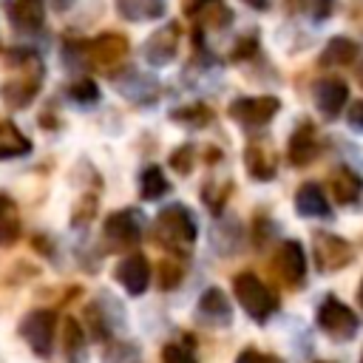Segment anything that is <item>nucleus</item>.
Segmentation results:
<instances>
[{"mask_svg":"<svg viewBox=\"0 0 363 363\" xmlns=\"http://www.w3.org/2000/svg\"><path fill=\"white\" fill-rule=\"evenodd\" d=\"M233 292H235V298H238V306H241L252 320H258V323H264V320L275 312V306H278L275 292H272L258 275H252V272L235 275V278H233Z\"/></svg>","mask_w":363,"mask_h":363,"instance_id":"f257e3e1","label":"nucleus"},{"mask_svg":"<svg viewBox=\"0 0 363 363\" xmlns=\"http://www.w3.org/2000/svg\"><path fill=\"white\" fill-rule=\"evenodd\" d=\"M31 147V142L6 119H0V156L9 159V156H26Z\"/></svg>","mask_w":363,"mask_h":363,"instance_id":"4be33fe9","label":"nucleus"},{"mask_svg":"<svg viewBox=\"0 0 363 363\" xmlns=\"http://www.w3.org/2000/svg\"><path fill=\"white\" fill-rule=\"evenodd\" d=\"M105 235L113 247H130L142 235V221L136 210H116L105 218Z\"/></svg>","mask_w":363,"mask_h":363,"instance_id":"0eeeda50","label":"nucleus"},{"mask_svg":"<svg viewBox=\"0 0 363 363\" xmlns=\"http://www.w3.org/2000/svg\"><path fill=\"white\" fill-rule=\"evenodd\" d=\"M179 278H182V272H179V269H173V267H170V261H164V264H162V286H164V289H170V286H176V284H179Z\"/></svg>","mask_w":363,"mask_h":363,"instance_id":"2f4dec72","label":"nucleus"},{"mask_svg":"<svg viewBox=\"0 0 363 363\" xmlns=\"http://www.w3.org/2000/svg\"><path fill=\"white\" fill-rule=\"evenodd\" d=\"M346 119H349V128H354L357 133H363V99H354V102L349 105Z\"/></svg>","mask_w":363,"mask_h":363,"instance_id":"7c9ffc66","label":"nucleus"},{"mask_svg":"<svg viewBox=\"0 0 363 363\" xmlns=\"http://www.w3.org/2000/svg\"><path fill=\"white\" fill-rule=\"evenodd\" d=\"M286 156L292 164H309L315 156H318V136H315V128L309 122H303L292 136H289V145H286Z\"/></svg>","mask_w":363,"mask_h":363,"instance_id":"2eb2a0df","label":"nucleus"},{"mask_svg":"<svg viewBox=\"0 0 363 363\" xmlns=\"http://www.w3.org/2000/svg\"><path fill=\"white\" fill-rule=\"evenodd\" d=\"M54 329H57V315L51 309H34L20 320V335L40 357H48L54 352V335H57Z\"/></svg>","mask_w":363,"mask_h":363,"instance_id":"20e7f679","label":"nucleus"},{"mask_svg":"<svg viewBox=\"0 0 363 363\" xmlns=\"http://www.w3.org/2000/svg\"><path fill=\"white\" fill-rule=\"evenodd\" d=\"M173 119H179V122H190V125L201 128V125H207L210 111L201 108V105H193V108H187V111H173Z\"/></svg>","mask_w":363,"mask_h":363,"instance_id":"cd10ccee","label":"nucleus"},{"mask_svg":"<svg viewBox=\"0 0 363 363\" xmlns=\"http://www.w3.org/2000/svg\"><path fill=\"white\" fill-rule=\"evenodd\" d=\"M9 20L20 31H37L45 20V6H43V0H11Z\"/></svg>","mask_w":363,"mask_h":363,"instance_id":"a211bd4d","label":"nucleus"},{"mask_svg":"<svg viewBox=\"0 0 363 363\" xmlns=\"http://www.w3.org/2000/svg\"><path fill=\"white\" fill-rule=\"evenodd\" d=\"M318 326H320L332 340L346 343V340H352V337L357 335L360 320H357V315H354L343 301H337L335 295H326V298L320 301V306H318Z\"/></svg>","mask_w":363,"mask_h":363,"instance_id":"f03ea898","label":"nucleus"},{"mask_svg":"<svg viewBox=\"0 0 363 363\" xmlns=\"http://www.w3.org/2000/svg\"><path fill=\"white\" fill-rule=\"evenodd\" d=\"M326 14H332V0H318V6H315V17H326Z\"/></svg>","mask_w":363,"mask_h":363,"instance_id":"72a5a7b5","label":"nucleus"},{"mask_svg":"<svg viewBox=\"0 0 363 363\" xmlns=\"http://www.w3.org/2000/svg\"><path fill=\"white\" fill-rule=\"evenodd\" d=\"M360 363H363V357H360Z\"/></svg>","mask_w":363,"mask_h":363,"instance_id":"4c0bfd02","label":"nucleus"},{"mask_svg":"<svg viewBox=\"0 0 363 363\" xmlns=\"http://www.w3.org/2000/svg\"><path fill=\"white\" fill-rule=\"evenodd\" d=\"M235 363H275V360H272V357H264V354L255 352V349H244Z\"/></svg>","mask_w":363,"mask_h":363,"instance_id":"473e14b6","label":"nucleus"},{"mask_svg":"<svg viewBox=\"0 0 363 363\" xmlns=\"http://www.w3.org/2000/svg\"><path fill=\"white\" fill-rule=\"evenodd\" d=\"M102 363H139V352L130 343H111L102 354Z\"/></svg>","mask_w":363,"mask_h":363,"instance_id":"bb28decb","label":"nucleus"},{"mask_svg":"<svg viewBox=\"0 0 363 363\" xmlns=\"http://www.w3.org/2000/svg\"><path fill=\"white\" fill-rule=\"evenodd\" d=\"M244 167L250 170V176L255 182H269L275 176V156L267 145L250 142L247 150H244Z\"/></svg>","mask_w":363,"mask_h":363,"instance_id":"dca6fc26","label":"nucleus"},{"mask_svg":"<svg viewBox=\"0 0 363 363\" xmlns=\"http://www.w3.org/2000/svg\"><path fill=\"white\" fill-rule=\"evenodd\" d=\"M68 96H71L74 102H82V105H94V102L99 99V88H96V82H94V79L82 77V79H74V82L68 85Z\"/></svg>","mask_w":363,"mask_h":363,"instance_id":"a878e982","label":"nucleus"},{"mask_svg":"<svg viewBox=\"0 0 363 363\" xmlns=\"http://www.w3.org/2000/svg\"><path fill=\"white\" fill-rule=\"evenodd\" d=\"M37 91H40V71L37 74H23V77H17V79H11V82L3 85V96L14 108L28 105Z\"/></svg>","mask_w":363,"mask_h":363,"instance_id":"aec40b11","label":"nucleus"},{"mask_svg":"<svg viewBox=\"0 0 363 363\" xmlns=\"http://www.w3.org/2000/svg\"><path fill=\"white\" fill-rule=\"evenodd\" d=\"M199 312H201L207 320H213L216 326H227V323L233 320V306H230L227 295H224L218 286H210V289L201 292V298H199Z\"/></svg>","mask_w":363,"mask_h":363,"instance_id":"f3484780","label":"nucleus"},{"mask_svg":"<svg viewBox=\"0 0 363 363\" xmlns=\"http://www.w3.org/2000/svg\"><path fill=\"white\" fill-rule=\"evenodd\" d=\"M170 164H173L179 173H190V164H193V147H190V145H182V147L170 156Z\"/></svg>","mask_w":363,"mask_h":363,"instance_id":"c756f323","label":"nucleus"},{"mask_svg":"<svg viewBox=\"0 0 363 363\" xmlns=\"http://www.w3.org/2000/svg\"><path fill=\"white\" fill-rule=\"evenodd\" d=\"M62 349L65 354L74 360L77 352L82 349V326L77 323V318H65L62 320Z\"/></svg>","mask_w":363,"mask_h":363,"instance_id":"393cba45","label":"nucleus"},{"mask_svg":"<svg viewBox=\"0 0 363 363\" xmlns=\"http://www.w3.org/2000/svg\"><path fill=\"white\" fill-rule=\"evenodd\" d=\"M346 102H349V85H346L343 79L329 77V79H320V82L315 85V105H318V111H320L323 116L335 119V116L343 111Z\"/></svg>","mask_w":363,"mask_h":363,"instance_id":"9b49d317","label":"nucleus"},{"mask_svg":"<svg viewBox=\"0 0 363 363\" xmlns=\"http://www.w3.org/2000/svg\"><path fill=\"white\" fill-rule=\"evenodd\" d=\"M113 278L122 284V289L128 295H142L150 286V267H147V261L142 255H128V258H122L116 264Z\"/></svg>","mask_w":363,"mask_h":363,"instance_id":"6e6552de","label":"nucleus"},{"mask_svg":"<svg viewBox=\"0 0 363 363\" xmlns=\"http://www.w3.org/2000/svg\"><path fill=\"white\" fill-rule=\"evenodd\" d=\"M329 193H332L335 201L352 204V201H357L360 193H363V179H360L352 167H335V170L329 173Z\"/></svg>","mask_w":363,"mask_h":363,"instance_id":"ddd939ff","label":"nucleus"},{"mask_svg":"<svg viewBox=\"0 0 363 363\" xmlns=\"http://www.w3.org/2000/svg\"><path fill=\"white\" fill-rule=\"evenodd\" d=\"M295 210H298L303 218H326V216L332 213L326 193H323L320 184H315V182H306V184L298 187V193H295Z\"/></svg>","mask_w":363,"mask_h":363,"instance_id":"f8f14e48","label":"nucleus"},{"mask_svg":"<svg viewBox=\"0 0 363 363\" xmlns=\"http://www.w3.org/2000/svg\"><path fill=\"white\" fill-rule=\"evenodd\" d=\"M162 363H196V357L190 349H184L179 343H167L162 349Z\"/></svg>","mask_w":363,"mask_h":363,"instance_id":"c85d7f7f","label":"nucleus"},{"mask_svg":"<svg viewBox=\"0 0 363 363\" xmlns=\"http://www.w3.org/2000/svg\"><path fill=\"white\" fill-rule=\"evenodd\" d=\"M139 193H142L145 201H156V199H162L167 193V179H164L162 167L147 164L142 170V176H139Z\"/></svg>","mask_w":363,"mask_h":363,"instance_id":"5701e85b","label":"nucleus"},{"mask_svg":"<svg viewBox=\"0 0 363 363\" xmlns=\"http://www.w3.org/2000/svg\"><path fill=\"white\" fill-rule=\"evenodd\" d=\"M357 54H360V43H354L352 37H332L323 45L320 62L323 65H352Z\"/></svg>","mask_w":363,"mask_h":363,"instance_id":"6ab92c4d","label":"nucleus"},{"mask_svg":"<svg viewBox=\"0 0 363 363\" xmlns=\"http://www.w3.org/2000/svg\"><path fill=\"white\" fill-rule=\"evenodd\" d=\"M156 235L162 241H170L173 247H190L196 244V221L193 213L184 204H170L156 216Z\"/></svg>","mask_w":363,"mask_h":363,"instance_id":"7ed1b4c3","label":"nucleus"},{"mask_svg":"<svg viewBox=\"0 0 363 363\" xmlns=\"http://www.w3.org/2000/svg\"><path fill=\"white\" fill-rule=\"evenodd\" d=\"M357 301H360V306H363V281H360V292H357Z\"/></svg>","mask_w":363,"mask_h":363,"instance_id":"c9c22d12","label":"nucleus"},{"mask_svg":"<svg viewBox=\"0 0 363 363\" xmlns=\"http://www.w3.org/2000/svg\"><path fill=\"white\" fill-rule=\"evenodd\" d=\"M312 255H315L320 272H337L352 261V244L340 235L318 233L312 241Z\"/></svg>","mask_w":363,"mask_h":363,"instance_id":"39448f33","label":"nucleus"},{"mask_svg":"<svg viewBox=\"0 0 363 363\" xmlns=\"http://www.w3.org/2000/svg\"><path fill=\"white\" fill-rule=\"evenodd\" d=\"M275 269L289 286L303 284V275H306V252H303V247L298 241H284L278 255H275Z\"/></svg>","mask_w":363,"mask_h":363,"instance_id":"1a4fd4ad","label":"nucleus"},{"mask_svg":"<svg viewBox=\"0 0 363 363\" xmlns=\"http://www.w3.org/2000/svg\"><path fill=\"white\" fill-rule=\"evenodd\" d=\"M247 6H252V9H264L267 6V0H244Z\"/></svg>","mask_w":363,"mask_h":363,"instance_id":"f704fd0d","label":"nucleus"},{"mask_svg":"<svg viewBox=\"0 0 363 363\" xmlns=\"http://www.w3.org/2000/svg\"><path fill=\"white\" fill-rule=\"evenodd\" d=\"M20 233V218H17V204L0 193V244H11Z\"/></svg>","mask_w":363,"mask_h":363,"instance_id":"b1692460","label":"nucleus"},{"mask_svg":"<svg viewBox=\"0 0 363 363\" xmlns=\"http://www.w3.org/2000/svg\"><path fill=\"white\" fill-rule=\"evenodd\" d=\"M116 9L125 20L142 23V20H159L167 9L164 0H116Z\"/></svg>","mask_w":363,"mask_h":363,"instance_id":"412c9836","label":"nucleus"},{"mask_svg":"<svg viewBox=\"0 0 363 363\" xmlns=\"http://www.w3.org/2000/svg\"><path fill=\"white\" fill-rule=\"evenodd\" d=\"M320 363H326V360H320Z\"/></svg>","mask_w":363,"mask_h":363,"instance_id":"e433bc0d","label":"nucleus"},{"mask_svg":"<svg viewBox=\"0 0 363 363\" xmlns=\"http://www.w3.org/2000/svg\"><path fill=\"white\" fill-rule=\"evenodd\" d=\"M85 48H88L91 62H96V65H111V62H116L119 57L128 54V40L119 37V34H113V31H108V34L91 40Z\"/></svg>","mask_w":363,"mask_h":363,"instance_id":"4468645a","label":"nucleus"},{"mask_svg":"<svg viewBox=\"0 0 363 363\" xmlns=\"http://www.w3.org/2000/svg\"><path fill=\"white\" fill-rule=\"evenodd\" d=\"M278 108L281 102L275 96H241L230 102V116L247 128H258V125H267L278 113Z\"/></svg>","mask_w":363,"mask_h":363,"instance_id":"423d86ee","label":"nucleus"},{"mask_svg":"<svg viewBox=\"0 0 363 363\" xmlns=\"http://www.w3.org/2000/svg\"><path fill=\"white\" fill-rule=\"evenodd\" d=\"M176 48H179V26L167 23L159 31H153L150 40L145 43V60L150 65H167L176 57Z\"/></svg>","mask_w":363,"mask_h":363,"instance_id":"9d476101","label":"nucleus"}]
</instances>
